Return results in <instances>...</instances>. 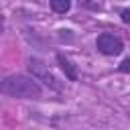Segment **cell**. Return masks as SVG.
<instances>
[{
	"label": "cell",
	"mask_w": 130,
	"mask_h": 130,
	"mask_svg": "<svg viewBox=\"0 0 130 130\" xmlns=\"http://www.w3.org/2000/svg\"><path fill=\"white\" fill-rule=\"evenodd\" d=\"M0 93L8 98H18V100H37L43 93V87L35 77L26 75H8L0 81Z\"/></svg>",
	"instance_id": "obj_1"
},
{
	"label": "cell",
	"mask_w": 130,
	"mask_h": 130,
	"mask_svg": "<svg viewBox=\"0 0 130 130\" xmlns=\"http://www.w3.org/2000/svg\"><path fill=\"white\" fill-rule=\"evenodd\" d=\"M95 47L102 55H118V53H122L124 43H122L120 37H116L112 32H102L95 39Z\"/></svg>",
	"instance_id": "obj_2"
},
{
	"label": "cell",
	"mask_w": 130,
	"mask_h": 130,
	"mask_svg": "<svg viewBox=\"0 0 130 130\" xmlns=\"http://www.w3.org/2000/svg\"><path fill=\"white\" fill-rule=\"evenodd\" d=\"M28 69H30V73L35 75V79H41V81H45V83H49L51 87H57V83H55V77L45 69V65L39 61V59H28Z\"/></svg>",
	"instance_id": "obj_3"
},
{
	"label": "cell",
	"mask_w": 130,
	"mask_h": 130,
	"mask_svg": "<svg viewBox=\"0 0 130 130\" xmlns=\"http://www.w3.org/2000/svg\"><path fill=\"white\" fill-rule=\"evenodd\" d=\"M57 61H59V65H61V69L65 71V75H67V79H71V81H75L77 79V71H75V67H73V63L65 57V55H57Z\"/></svg>",
	"instance_id": "obj_4"
},
{
	"label": "cell",
	"mask_w": 130,
	"mask_h": 130,
	"mask_svg": "<svg viewBox=\"0 0 130 130\" xmlns=\"http://www.w3.org/2000/svg\"><path fill=\"white\" fill-rule=\"evenodd\" d=\"M49 2H51V8L57 14H65L71 8V0H49Z\"/></svg>",
	"instance_id": "obj_5"
},
{
	"label": "cell",
	"mask_w": 130,
	"mask_h": 130,
	"mask_svg": "<svg viewBox=\"0 0 130 130\" xmlns=\"http://www.w3.org/2000/svg\"><path fill=\"white\" fill-rule=\"evenodd\" d=\"M128 14H130V12H128V8H124V10H122V20H124V22H128V20H130V16H128Z\"/></svg>",
	"instance_id": "obj_6"
},
{
	"label": "cell",
	"mask_w": 130,
	"mask_h": 130,
	"mask_svg": "<svg viewBox=\"0 0 130 130\" xmlns=\"http://www.w3.org/2000/svg\"><path fill=\"white\" fill-rule=\"evenodd\" d=\"M128 65H130V61H128V59H124V61H122V67H120V69H122V71L126 73V71H128Z\"/></svg>",
	"instance_id": "obj_7"
}]
</instances>
